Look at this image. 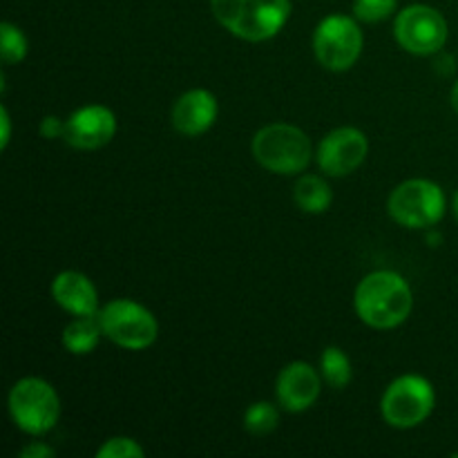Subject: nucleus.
<instances>
[{
    "mask_svg": "<svg viewBox=\"0 0 458 458\" xmlns=\"http://www.w3.org/2000/svg\"><path fill=\"white\" fill-rule=\"evenodd\" d=\"M0 123H3V134H0V148H7L9 146V139H12V119H9V112L7 107H0Z\"/></svg>",
    "mask_w": 458,
    "mask_h": 458,
    "instance_id": "obj_24",
    "label": "nucleus"
},
{
    "mask_svg": "<svg viewBox=\"0 0 458 458\" xmlns=\"http://www.w3.org/2000/svg\"><path fill=\"white\" fill-rule=\"evenodd\" d=\"M280 423V411L276 410V405L267 401H259L255 405H250L244 414V429L253 437H264V434H271L273 429Z\"/></svg>",
    "mask_w": 458,
    "mask_h": 458,
    "instance_id": "obj_18",
    "label": "nucleus"
},
{
    "mask_svg": "<svg viewBox=\"0 0 458 458\" xmlns=\"http://www.w3.org/2000/svg\"><path fill=\"white\" fill-rule=\"evenodd\" d=\"M369 143L358 128H335L318 146V165L329 177H347L365 161Z\"/></svg>",
    "mask_w": 458,
    "mask_h": 458,
    "instance_id": "obj_10",
    "label": "nucleus"
},
{
    "mask_svg": "<svg viewBox=\"0 0 458 458\" xmlns=\"http://www.w3.org/2000/svg\"><path fill=\"white\" fill-rule=\"evenodd\" d=\"M0 56L7 65L21 63L27 56V38L16 25L3 22L0 25Z\"/></svg>",
    "mask_w": 458,
    "mask_h": 458,
    "instance_id": "obj_19",
    "label": "nucleus"
},
{
    "mask_svg": "<svg viewBox=\"0 0 458 458\" xmlns=\"http://www.w3.org/2000/svg\"><path fill=\"white\" fill-rule=\"evenodd\" d=\"M103 335L101 320L97 316H76L70 325L63 329V347L72 356H88L98 347Z\"/></svg>",
    "mask_w": 458,
    "mask_h": 458,
    "instance_id": "obj_15",
    "label": "nucleus"
},
{
    "mask_svg": "<svg viewBox=\"0 0 458 458\" xmlns=\"http://www.w3.org/2000/svg\"><path fill=\"white\" fill-rule=\"evenodd\" d=\"M293 199L300 210L311 215L327 213L334 201V192H331L329 183L318 174H304L298 179L293 188Z\"/></svg>",
    "mask_w": 458,
    "mask_h": 458,
    "instance_id": "obj_16",
    "label": "nucleus"
},
{
    "mask_svg": "<svg viewBox=\"0 0 458 458\" xmlns=\"http://www.w3.org/2000/svg\"><path fill=\"white\" fill-rule=\"evenodd\" d=\"M217 119V98L208 89H191L173 106V125L186 137H199L208 132Z\"/></svg>",
    "mask_w": 458,
    "mask_h": 458,
    "instance_id": "obj_13",
    "label": "nucleus"
},
{
    "mask_svg": "<svg viewBox=\"0 0 458 458\" xmlns=\"http://www.w3.org/2000/svg\"><path fill=\"white\" fill-rule=\"evenodd\" d=\"M454 215H456V219H458V192L454 195Z\"/></svg>",
    "mask_w": 458,
    "mask_h": 458,
    "instance_id": "obj_26",
    "label": "nucleus"
},
{
    "mask_svg": "<svg viewBox=\"0 0 458 458\" xmlns=\"http://www.w3.org/2000/svg\"><path fill=\"white\" fill-rule=\"evenodd\" d=\"M52 298L72 316H97L98 293L88 276L79 271H63L52 282Z\"/></svg>",
    "mask_w": 458,
    "mask_h": 458,
    "instance_id": "obj_14",
    "label": "nucleus"
},
{
    "mask_svg": "<svg viewBox=\"0 0 458 458\" xmlns=\"http://www.w3.org/2000/svg\"><path fill=\"white\" fill-rule=\"evenodd\" d=\"M9 414L22 432L31 437H43L56 428L61 416L58 394L47 380L27 376L18 380L9 392Z\"/></svg>",
    "mask_w": 458,
    "mask_h": 458,
    "instance_id": "obj_4",
    "label": "nucleus"
},
{
    "mask_svg": "<svg viewBox=\"0 0 458 458\" xmlns=\"http://www.w3.org/2000/svg\"><path fill=\"white\" fill-rule=\"evenodd\" d=\"M146 452L137 441L128 437H114L107 438L101 447H98L97 458H141Z\"/></svg>",
    "mask_w": 458,
    "mask_h": 458,
    "instance_id": "obj_21",
    "label": "nucleus"
},
{
    "mask_svg": "<svg viewBox=\"0 0 458 458\" xmlns=\"http://www.w3.org/2000/svg\"><path fill=\"white\" fill-rule=\"evenodd\" d=\"M387 210L401 226L432 228L445 215V195L429 179H410L389 195Z\"/></svg>",
    "mask_w": 458,
    "mask_h": 458,
    "instance_id": "obj_7",
    "label": "nucleus"
},
{
    "mask_svg": "<svg viewBox=\"0 0 458 458\" xmlns=\"http://www.w3.org/2000/svg\"><path fill=\"white\" fill-rule=\"evenodd\" d=\"M358 318L374 329H394L411 316L414 295L403 276L374 271L360 280L353 295Z\"/></svg>",
    "mask_w": 458,
    "mask_h": 458,
    "instance_id": "obj_1",
    "label": "nucleus"
},
{
    "mask_svg": "<svg viewBox=\"0 0 458 458\" xmlns=\"http://www.w3.org/2000/svg\"><path fill=\"white\" fill-rule=\"evenodd\" d=\"M253 155L262 168L276 174L302 173L311 164V139L289 123H273L253 137Z\"/></svg>",
    "mask_w": 458,
    "mask_h": 458,
    "instance_id": "obj_3",
    "label": "nucleus"
},
{
    "mask_svg": "<svg viewBox=\"0 0 458 458\" xmlns=\"http://www.w3.org/2000/svg\"><path fill=\"white\" fill-rule=\"evenodd\" d=\"M277 401L286 411L309 410L320 396V376L309 362H291L277 376Z\"/></svg>",
    "mask_w": 458,
    "mask_h": 458,
    "instance_id": "obj_12",
    "label": "nucleus"
},
{
    "mask_svg": "<svg viewBox=\"0 0 458 458\" xmlns=\"http://www.w3.org/2000/svg\"><path fill=\"white\" fill-rule=\"evenodd\" d=\"M98 320H101L103 335H107L112 343L130 349V352H141V349L152 347L157 335H159L157 318L134 300H112L98 311Z\"/></svg>",
    "mask_w": 458,
    "mask_h": 458,
    "instance_id": "obj_5",
    "label": "nucleus"
},
{
    "mask_svg": "<svg viewBox=\"0 0 458 458\" xmlns=\"http://www.w3.org/2000/svg\"><path fill=\"white\" fill-rule=\"evenodd\" d=\"M21 456L22 458H49V456H54V447L45 445V443H40V441H34V443H30V445L22 447Z\"/></svg>",
    "mask_w": 458,
    "mask_h": 458,
    "instance_id": "obj_23",
    "label": "nucleus"
},
{
    "mask_svg": "<svg viewBox=\"0 0 458 458\" xmlns=\"http://www.w3.org/2000/svg\"><path fill=\"white\" fill-rule=\"evenodd\" d=\"M450 101H452V107H454V112H456V114H458V81H456V85H454V88H452Z\"/></svg>",
    "mask_w": 458,
    "mask_h": 458,
    "instance_id": "obj_25",
    "label": "nucleus"
},
{
    "mask_svg": "<svg viewBox=\"0 0 458 458\" xmlns=\"http://www.w3.org/2000/svg\"><path fill=\"white\" fill-rule=\"evenodd\" d=\"M396 9V0H353V16L362 22H380Z\"/></svg>",
    "mask_w": 458,
    "mask_h": 458,
    "instance_id": "obj_20",
    "label": "nucleus"
},
{
    "mask_svg": "<svg viewBox=\"0 0 458 458\" xmlns=\"http://www.w3.org/2000/svg\"><path fill=\"white\" fill-rule=\"evenodd\" d=\"M213 16L237 38L259 43L284 27L291 13V0H210Z\"/></svg>",
    "mask_w": 458,
    "mask_h": 458,
    "instance_id": "obj_2",
    "label": "nucleus"
},
{
    "mask_svg": "<svg viewBox=\"0 0 458 458\" xmlns=\"http://www.w3.org/2000/svg\"><path fill=\"white\" fill-rule=\"evenodd\" d=\"M437 403L432 383L423 376L405 374L394 380L385 392L380 410L385 423L398 429H411L429 419Z\"/></svg>",
    "mask_w": 458,
    "mask_h": 458,
    "instance_id": "obj_6",
    "label": "nucleus"
},
{
    "mask_svg": "<svg viewBox=\"0 0 458 458\" xmlns=\"http://www.w3.org/2000/svg\"><path fill=\"white\" fill-rule=\"evenodd\" d=\"M116 134V116L106 106H85L65 121V141L79 150H98Z\"/></svg>",
    "mask_w": 458,
    "mask_h": 458,
    "instance_id": "obj_11",
    "label": "nucleus"
},
{
    "mask_svg": "<svg viewBox=\"0 0 458 458\" xmlns=\"http://www.w3.org/2000/svg\"><path fill=\"white\" fill-rule=\"evenodd\" d=\"M394 34L405 52L429 56L445 47L447 21L438 9L429 4H410L396 16Z\"/></svg>",
    "mask_w": 458,
    "mask_h": 458,
    "instance_id": "obj_9",
    "label": "nucleus"
},
{
    "mask_svg": "<svg viewBox=\"0 0 458 458\" xmlns=\"http://www.w3.org/2000/svg\"><path fill=\"white\" fill-rule=\"evenodd\" d=\"M40 134L45 139H63L65 137V121L58 119V116H45L40 121Z\"/></svg>",
    "mask_w": 458,
    "mask_h": 458,
    "instance_id": "obj_22",
    "label": "nucleus"
},
{
    "mask_svg": "<svg viewBox=\"0 0 458 458\" xmlns=\"http://www.w3.org/2000/svg\"><path fill=\"white\" fill-rule=\"evenodd\" d=\"M313 52L320 65L344 72L356 65L362 52V31L352 16L334 13L320 21L313 34Z\"/></svg>",
    "mask_w": 458,
    "mask_h": 458,
    "instance_id": "obj_8",
    "label": "nucleus"
},
{
    "mask_svg": "<svg viewBox=\"0 0 458 458\" xmlns=\"http://www.w3.org/2000/svg\"><path fill=\"white\" fill-rule=\"evenodd\" d=\"M320 369L322 378L327 380V385L334 389H344L352 383V362H349L347 353L338 347H329L322 352L320 358Z\"/></svg>",
    "mask_w": 458,
    "mask_h": 458,
    "instance_id": "obj_17",
    "label": "nucleus"
}]
</instances>
